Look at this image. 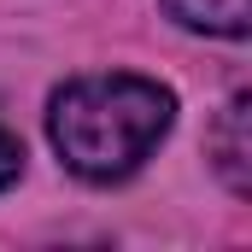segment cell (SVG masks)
<instances>
[{"label": "cell", "instance_id": "obj_1", "mask_svg": "<svg viewBox=\"0 0 252 252\" xmlns=\"http://www.w3.org/2000/svg\"><path fill=\"white\" fill-rule=\"evenodd\" d=\"M170 118H176L170 88L112 70V76L64 82L47 106V135L64 170H76L82 182H118L170 135Z\"/></svg>", "mask_w": 252, "mask_h": 252}, {"label": "cell", "instance_id": "obj_2", "mask_svg": "<svg viewBox=\"0 0 252 252\" xmlns=\"http://www.w3.org/2000/svg\"><path fill=\"white\" fill-rule=\"evenodd\" d=\"M182 30H199V35H247L252 30V0H158Z\"/></svg>", "mask_w": 252, "mask_h": 252}, {"label": "cell", "instance_id": "obj_3", "mask_svg": "<svg viewBox=\"0 0 252 252\" xmlns=\"http://www.w3.org/2000/svg\"><path fill=\"white\" fill-rule=\"evenodd\" d=\"M211 147H217V170H223V182H229L235 193H247V188H252V170H247V158H252V135H247V94H235V100H229L223 124H217V135H211Z\"/></svg>", "mask_w": 252, "mask_h": 252}, {"label": "cell", "instance_id": "obj_4", "mask_svg": "<svg viewBox=\"0 0 252 252\" xmlns=\"http://www.w3.org/2000/svg\"><path fill=\"white\" fill-rule=\"evenodd\" d=\"M18 170H24V147H18V135L0 124V188H12L18 182Z\"/></svg>", "mask_w": 252, "mask_h": 252}]
</instances>
